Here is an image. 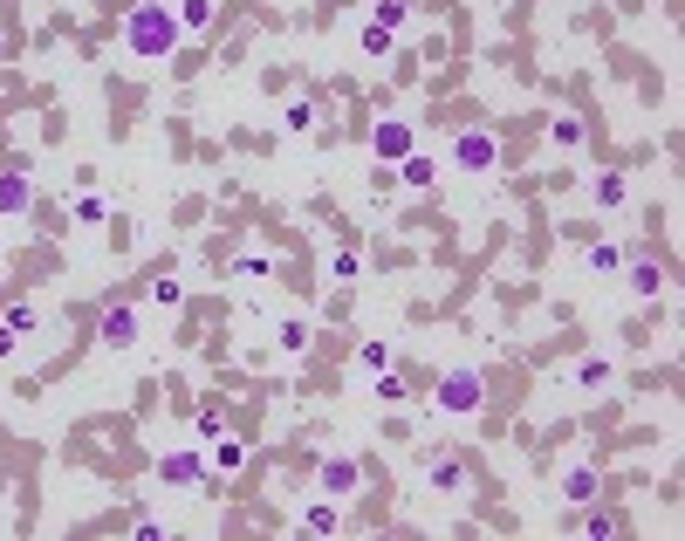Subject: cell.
Wrapping results in <instances>:
<instances>
[{"mask_svg": "<svg viewBox=\"0 0 685 541\" xmlns=\"http://www.w3.org/2000/svg\"><path fill=\"white\" fill-rule=\"evenodd\" d=\"M371 151H377V165H398V158L411 151V124H398V116H384L371 131Z\"/></svg>", "mask_w": 685, "mask_h": 541, "instance_id": "5b68a950", "label": "cell"}, {"mask_svg": "<svg viewBox=\"0 0 685 541\" xmlns=\"http://www.w3.org/2000/svg\"><path fill=\"white\" fill-rule=\"evenodd\" d=\"M7 329H14V336H28V329H35V309H28V302H21V309H7Z\"/></svg>", "mask_w": 685, "mask_h": 541, "instance_id": "484cf974", "label": "cell"}, {"mask_svg": "<svg viewBox=\"0 0 685 541\" xmlns=\"http://www.w3.org/2000/svg\"><path fill=\"white\" fill-rule=\"evenodd\" d=\"M480 398H487V384H480V370H446V377H439V411H446V418H473V411H480Z\"/></svg>", "mask_w": 685, "mask_h": 541, "instance_id": "7a4b0ae2", "label": "cell"}, {"mask_svg": "<svg viewBox=\"0 0 685 541\" xmlns=\"http://www.w3.org/2000/svg\"><path fill=\"white\" fill-rule=\"evenodd\" d=\"M562 494H569V501H596V473H589V466H576V473L562 480Z\"/></svg>", "mask_w": 685, "mask_h": 541, "instance_id": "5bb4252c", "label": "cell"}, {"mask_svg": "<svg viewBox=\"0 0 685 541\" xmlns=\"http://www.w3.org/2000/svg\"><path fill=\"white\" fill-rule=\"evenodd\" d=\"M158 480H165V486H199V480H206V466H199L193 445H178V452L158 459Z\"/></svg>", "mask_w": 685, "mask_h": 541, "instance_id": "277c9868", "label": "cell"}, {"mask_svg": "<svg viewBox=\"0 0 685 541\" xmlns=\"http://www.w3.org/2000/svg\"><path fill=\"white\" fill-rule=\"evenodd\" d=\"M432 486H439V494H459V486H467V466L459 459H432Z\"/></svg>", "mask_w": 685, "mask_h": 541, "instance_id": "4fadbf2b", "label": "cell"}, {"mask_svg": "<svg viewBox=\"0 0 685 541\" xmlns=\"http://www.w3.org/2000/svg\"><path fill=\"white\" fill-rule=\"evenodd\" d=\"M178 28H185V35H206V28H213V0H178Z\"/></svg>", "mask_w": 685, "mask_h": 541, "instance_id": "30bf717a", "label": "cell"}, {"mask_svg": "<svg viewBox=\"0 0 685 541\" xmlns=\"http://www.w3.org/2000/svg\"><path fill=\"white\" fill-rule=\"evenodd\" d=\"M281 124H288L295 137H302V131H315V103H288V116H281Z\"/></svg>", "mask_w": 685, "mask_h": 541, "instance_id": "e0dca14e", "label": "cell"}, {"mask_svg": "<svg viewBox=\"0 0 685 541\" xmlns=\"http://www.w3.org/2000/svg\"><path fill=\"white\" fill-rule=\"evenodd\" d=\"M411 14V0H377V14L371 21H384V28H398V21Z\"/></svg>", "mask_w": 685, "mask_h": 541, "instance_id": "ffe728a7", "label": "cell"}, {"mask_svg": "<svg viewBox=\"0 0 685 541\" xmlns=\"http://www.w3.org/2000/svg\"><path fill=\"white\" fill-rule=\"evenodd\" d=\"M178 14L172 7H131V21H124V48L131 56H144V62H165V56H178Z\"/></svg>", "mask_w": 685, "mask_h": 541, "instance_id": "6da1fadb", "label": "cell"}, {"mask_svg": "<svg viewBox=\"0 0 685 541\" xmlns=\"http://www.w3.org/2000/svg\"><path fill=\"white\" fill-rule=\"evenodd\" d=\"M302 528H309V535H330V528H336V507H309V521H302Z\"/></svg>", "mask_w": 685, "mask_h": 541, "instance_id": "603a6c76", "label": "cell"}, {"mask_svg": "<svg viewBox=\"0 0 685 541\" xmlns=\"http://www.w3.org/2000/svg\"><path fill=\"white\" fill-rule=\"evenodd\" d=\"M76 219H82V227H97V219H110V206H103V199H76Z\"/></svg>", "mask_w": 685, "mask_h": 541, "instance_id": "44dd1931", "label": "cell"}, {"mask_svg": "<svg viewBox=\"0 0 685 541\" xmlns=\"http://www.w3.org/2000/svg\"><path fill=\"white\" fill-rule=\"evenodd\" d=\"M213 466H219V473H240V445L227 439V432H219V445H213Z\"/></svg>", "mask_w": 685, "mask_h": 541, "instance_id": "d6986e66", "label": "cell"}, {"mask_svg": "<svg viewBox=\"0 0 685 541\" xmlns=\"http://www.w3.org/2000/svg\"><path fill=\"white\" fill-rule=\"evenodd\" d=\"M555 144H583V124H576V116H555Z\"/></svg>", "mask_w": 685, "mask_h": 541, "instance_id": "cb8c5ba5", "label": "cell"}, {"mask_svg": "<svg viewBox=\"0 0 685 541\" xmlns=\"http://www.w3.org/2000/svg\"><path fill=\"white\" fill-rule=\"evenodd\" d=\"M576 377H583V384H604L610 364H604V356H583V370H576Z\"/></svg>", "mask_w": 685, "mask_h": 541, "instance_id": "d4e9b609", "label": "cell"}, {"mask_svg": "<svg viewBox=\"0 0 685 541\" xmlns=\"http://www.w3.org/2000/svg\"><path fill=\"white\" fill-rule=\"evenodd\" d=\"M103 343H110V349H131L137 343V309L110 302V309H103Z\"/></svg>", "mask_w": 685, "mask_h": 541, "instance_id": "8992f818", "label": "cell"}, {"mask_svg": "<svg viewBox=\"0 0 685 541\" xmlns=\"http://www.w3.org/2000/svg\"><path fill=\"white\" fill-rule=\"evenodd\" d=\"M356 480H364V473H356V459H322V494H330V501H350Z\"/></svg>", "mask_w": 685, "mask_h": 541, "instance_id": "52a82bcc", "label": "cell"}, {"mask_svg": "<svg viewBox=\"0 0 685 541\" xmlns=\"http://www.w3.org/2000/svg\"><path fill=\"white\" fill-rule=\"evenodd\" d=\"M398 178H405V185H432V178H439V165H432L425 151H405V158H398Z\"/></svg>", "mask_w": 685, "mask_h": 541, "instance_id": "9c48e42d", "label": "cell"}, {"mask_svg": "<svg viewBox=\"0 0 685 541\" xmlns=\"http://www.w3.org/2000/svg\"><path fill=\"white\" fill-rule=\"evenodd\" d=\"M624 199H630L624 172H604V178H596V206H604V213H617V206H624Z\"/></svg>", "mask_w": 685, "mask_h": 541, "instance_id": "8fae6325", "label": "cell"}, {"mask_svg": "<svg viewBox=\"0 0 685 541\" xmlns=\"http://www.w3.org/2000/svg\"><path fill=\"white\" fill-rule=\"evenodd\" d=\"M398 48V28H384V21H364V56H391Z\"/></svg>", "mask_w": 685, "mask_h": 541, "instance_id": "7c38bea8", "label": "cell"}, {"mask_svg": "<svg viewBox=\"0 0 685 541\" xmlns=\"http://www.w3.org/2000/svg\"><path fill=\"white\" fill-rule=\"evenodd\" d=\"M281 349L302 356V349H309V322H281Z\"/></svg>", "mask_w": 685, "mask_h": 541, "instance_id": "ac0fdd59", "label": "cell"}, {"mask_svg": "<svg viewBox=\"0 0 685 541\" xmlns=\"http://www.w3.org/2000/svg\"><path fill=\"white\" fill-rule=\"evenodd\" d=\"M493 158H501L493 131H459L452 137V165H459V172H493Z\"/></svg>", "mask_w": 685, "mask_h": 541, "instance_id": "3957f363", "label": "cell"}, {"mask_svg": "<svg viewBox=\"0 0 685 541\" xmlns=\"http://www.w3.org/2000/svg\"><path fill=\"white\" fill-rule=\"evenodd\" d=\"M151 302H165V309H178V281H172V274H158V281H151Z\"/></svg>", "mask_w": 685, "mask_h": 541, "instance_id": "7402d4cb", "label": "cell"}, {"mask_svg": "<svg viewBox=\"0 0 685 541\" xmlns=\"http://www.w3.org/2000/svg\"><path fill=\"white\" fill-rule=\"evenodd\" d=\"M28 206H35V185L21 172H0V213H28Z\"/></svg>", "mask_w": 685, "mask_h": 541, "instance_id": "ba28073f", "label": "cell"}, {"mask_svg": "<svg viewBox=\"0 0 685 541\" xmlns=\"http://www.w3.org/2000/svg\"><path fill=\"white\" fill-rule=\"evenodd\" d=\"M589 268H596V274H617V268H624V247L596 240V247H589Z\"/></svg>", "mask_w": 685, "mask_h": 541, "instance_id": "9a60e30c", "label": "cell"}, {"mask_svg": "<svg viewBox=\"0 0 685 541\" xmlns=\"http://www.w3.org/2000/svg\"><path fill=\"white\" fill-rule=\"evenodd\" d=\"M7 349H14V329H7V322H0V356H7Z\"/></svg>", "mask_w": 685, "mask_h": 541, "instance_id": "4316f807", "label": "cell"}, {"mask_svg": "<svg viewBox=\"0 0 685 541\" xmlns=\"http://www.w3.org/2000/svg\"><path fill=\"white\" fill-rule=\"evenodd\" d=\"M630 295H638V302H651V295H658V268H651V261H638V268H630Z\"/></svg>", "mask_w": 685, "mask_h": 541, "instance_id": "2e32d148", "label": "cell"}]
</instances>
